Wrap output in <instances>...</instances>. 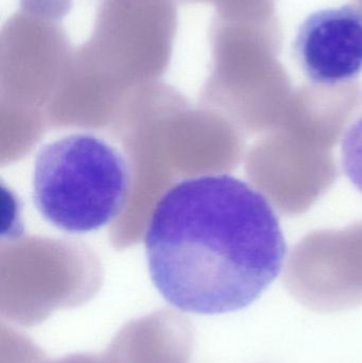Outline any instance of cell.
I'll return each mask as SVG.
<instances>
[{
    "label": "cell",
    "instance_id": "cell-5",
    "mask_svg": "<svg viewBox=\"0 0 362 363\" xmlns=\"http://www.w3.org/2000/svg\"><path fill=\"white\" fill-rule=\"evenodd\" d=\"M341 162L344 174L362 194V116L342 136Z\"/></svg>",
    "mask_w": 362,
    "mask_h": 363
},
{
    "label": "cell",
    "instance_id": "cell-4",
    "mask_svg": "<svg viewBox=\"0 0 362 363\" xmlns=\"http://www.w3.org/2000/svg\"><path fill=\"white\" fill-rule=\"evenodd\" d=\"M293 50L315 84L354 80L362 72V6L344 4L312 13L300 26Z\"/></svg>",
    "mask_w": 362,
    "mask_h": 363
},
{
    "label": "cell",
    "instance_id": "cell-2",
    "mask_svg": "<svg viewBox=\"0 0 362 363\" xmlns=\"http://www.w3.org/2000/svg\"><path fill=\"white\" fill-rule=\"evenodd\" d=\"M129 184L125 157L95 134H69L36 155L34 203L63 232L83 234L108 225L123 211Z\"/></svg>",
    "mask_w": 362,
    "mask_h": 363
},
{
    "label": "cell",
    "instance_id": "cell-1",
    "mask_svg": "<svg viewBox=\"0 0 362 363\" xmlns=\"http://www.w3.org/2000/svg\"><path fill=\"white\" fill-rule=\"evenodd\" d=\"M145 247L161 296L179 311L205 315L254 303L288 251L268 199L230 174L193 177L168 189L149 220Z\"/></svg>",
    "mask_w": 362,
    "mask_h": 363
},
{
    "label": "cell",
    "instance_id": "cell-3",
    "mask_svg": "<svg viewBox=\"0 0 362 363\" xmlns=\"http://www.w3.org/2000/svg\"><path fill=\"white\" fill-rule=\"evenodd\" d=\"M176 0H101L78 55L91 63L153 69L167 63L178 30Z\"/></svg>",
    "mask_w": 362,
    "mask_h": 363
},
{
    "label": "cell",
    "instance_id": "cell-6",
    "mask_svg": "<svg viewBox=\"0 0 362 363\" xmlns=\"http://www.w3.org/2000/svg\"><path fill=\"white\" fill-rule=\"evenodd\" d=\"M74 0H19L21 11L47 19L57 21L67 16L72 8Z\"/></svg>",
    "mask_w": 362,
    "mask_h": 363
}]
</instances>
